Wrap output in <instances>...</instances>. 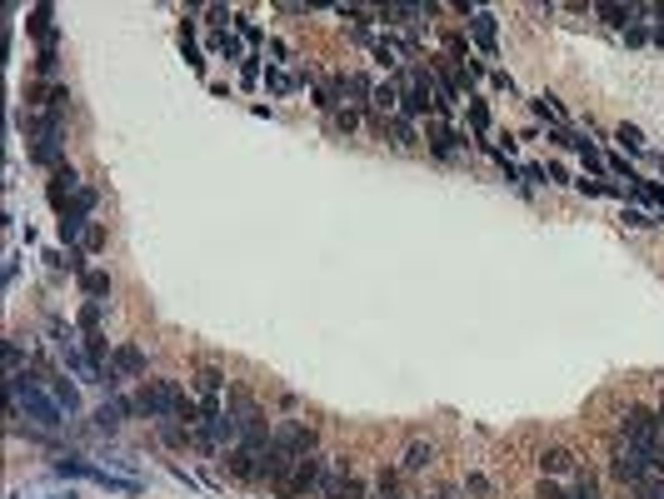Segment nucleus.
Returning <instances> with one entry per match:
<instances>
[{
    "label": "nucleus",
    "mask_w": 664,
    "mask_h": 499,
    "mask_svg": "<svg viewBox=\"0 0 664 499\" xmlns=\"http://www.w3.org/2000/svg\"><path fill=\"white\" fill-rule=\"evenodd\" d=\"M11 410H26L30 419H41L45 430H60L66 425V410L56 404V395H50V385L45 380H35V374H11Z\"/></svg>",
    "instance_id": "f257e3e1"
},
{
    "label": "nucleus",
    "mask_w": 664,
    "mask_h": 499,
    "mask_svg": "<svg viewBox=\"0 0 664 499\" xmlns=\"http://www.w3.org/2000/svg\"><path fill=\"white\" fill-rule=\"evenodd\" d=\"M395 85H400V115L405 120H435V115H440V100H435V85H429L425 65L395 70Z\"/></svg>",
    "instance_id": "f03ea898"
},
{
    "label": "nucleus",
    "mask_w": 664,
    "mask_h": 499,
    "mask_svg": "<svg viewBox=\"0 0 664 499\" xmlns=\"http://www.w3.org/2000/svg\"><path fill=\"white\" fill-rule=\"evenodd\" d=\"M620 440L629 444V449H650V455H660V440H664V425H660V410H624L620 415Z\"/></svg>",
    "instance_id": "7ed1b4c3"
},
{
    "label": "nucleus",
    "mask_w": 664,
    "mask_h": 499,
    "mask_svg": "<svg viewBox=\"0 0 664 499\" xmlns=\"http://www.w3.org/2000/svg\"><path fill=\"white\" fill-rule=\"evenodd\" d=\"M609 474L620 480V485L639 489L650 474H660V455H650V449H629V444H620L614 449V459H609Z\"/></svg>",
    "instance_id": "20e7f679"
},
{
    "label": "nucleus",
    "mask_w": 664,
    "mask_h": 499,
    "mask_svg": "<svg viewBox=\"0 0 664 499\" xmlns=\"http://www.w3.org/2000/svg\"><path fill=\"white\" fill-rule=\"evenodd\" d=\"M425 135H429L425 145H429V155H435V160H459V155H470V135H465V130H455V120H440V115H435Z\"/></svg>",
    "instance_id": "39448f33"
},
{
    "label": "nucleus",
    "mask_w": 664,
    "mask_h": 499,
    "mask_svg": "<svg viewBox=\"0 0 664 499\" xmlns=\"http://www.w3.org/2000/svg\"><path fill=\"white\" fill-rule=\"evenodd\" d=\"M320 480H325V455H305L300 464H295V474L285 480V485L275 489V499H300V495H315Z\"/></svg>",
    "instance_id": "423d86ee"
},
{
    "label": "nucleus",
    "mask_w": 664,
    "mask_h": 499,
    "mask_svg": "<svg viewBox=\"0 0 664 499\" xmlns=\"http://www.w3.org/2000/svg\"><path fill=\"white\" fill-rule=\"evenodd\" d=\"M135 374H145V349L140 345H115L111 365H105V389H120L125 380H135Z\"/></svg>",
    "instance_id": "0eeeda50"
},
{
    "label": "nucleus",
    "mask_w": 664,
    "mask_h": 499,
    "mask_svg": "<svg viewBox=\"0 0 664 499\" xmlns=\"http://www.w3.org/2000/svg\"><path fill=\"white\" fill-rule=\"evenodd\" d=\"M465 30H470V45L480 50L484 60L499 56V20H495V11H480V5H475L470 20H465Z\"/></svg>",
    "instance_id": "6e6552de"
},
{
    "label": "nucleus",
    "mask_w": 664,
    "mask_h": 499,
    "mask_svg": "<svg viewBox=\"0 0 664 499\" xmlns=\"http://www.w3.org/2000/svg\"><path fill=\"white\" fill-rule=\"evenodd\" d=\"M315 70L310 65H300V70H265V96H275V100H285V96H300V90H315Z\"/></svg>",
    "instance_id": "1a4fd4ad"
},
{
    "label": "nucleus",
    "mask_w": 664,
    "mask_h": 499,
    "mask_svg": "<svg viewBox=\"0 0 664 499\" xmlns=\"http://www.w3.org/2000/svg\"><path fill=\"white\" fill-rule=\"evenodd\" d=\"M335 90H340V100H345L350 111H370V96H374V81L370 75H360V70H340V75H330Z\"/></svg>",
    "instance_id": "9d476101"
},
{
    "label": "nucleus",
    "mask_w": 664,
    "mask_h": 499,
    "mask_svg": "<svg viewBox=\"0 0 664 499\" xmlns=\"http://www.w3.org/2000/svg\"><path fill=\"white\" fill-rule=\"evenodd\" d=\"M370 130L374 135H385L390 145H400V150H415L420 145L415 120H405V115H370Z\"/></svg>",
    "instance_id": "9b49d317"
},
{
    "label": "nucleus",
    "mask_w": 664,
    "mask_h": 499,
    "mask_svg": "<svg viewBox=\"0 0 664 499\" xmlns=\"http://www.w3.org/2000/svg\"><path fill=\"white\" fill-rule=\"evenodd\" d=\"M56 349H60V360H66L70 374H81V380H96V385H105V374L90 365V355H81V345H75V334H70V330H56Z\"/></svg>",
    "instance_id": "f8f14e48"
},
{
    "label": "nucleus",
    "mask_w": 664,
    "mask_h": 499,
    "mask_svg": "<svg viewBox=\"0 0 664 499\" xmlns=\"http://www.w3.org/2000/svg\"><path fill=\"white\" fill-rule=\"evenodd\" d=\"M595 15L605 20V26H614V30H629V26H639V20L650 15V5H635V0H624V5H614V0H599Z\"/></svg>",
    "instance_id": "ddd939ff"
},
{
    "label": "nucleus",
    "mask_w": 664,
    "mask_h": 499,
    "mask_svg": "<svg viewBox=\"0 0 664 499\" xmlns=\"http://www.w3.org/2000/svg\"><path fill=\"white\" fill-rule=\"evenodd\" d=\"M81 190H85V185H81V175H75L70 165L50 170V185H45V195H50V205H56V210H66V205H70V200H75Z\"/></svg>",
    "instance_id": "4468645a"
},
{
    "label": "nucleus",
    "mask_w": 664,
    "mask_h": 499,
    "mask_svg": "<svg viewBox=\"0 0 664 499\" xmlns=\"http://www.w3.org/2000/svg\"><path fill=\"white\" fill-rule=\"evenodd\" d=\"M225 470L235 474V480H245V485H260V455H255V449H245V444L225 449Z\"/></svg>",
    "instance_id": "2eb2a0df"
},
{
    "label": "nucleus",
    "mask_w": 664,
    "mask_h": 499,
    "mask_svg": "<svg viewBox=\"0 0 664 499\" xmlns=\"http://www.w3.org/2000/svg\"><path fill=\"white\" fill-rule=\"evenodd\" d=\"M540 474H544V480H565V474H580V459H575V449L554 444V449H544V455H540Z\"/></svg>",
    "instance_id": "dca6fc26"
},
{
    "label": "nucleus",
    "mask_w": 664,
    "mask_h": 499,
    "mask_svg": "<svg viewBox=\"0 0 664 499\" xmlns=\"http://www.w3.org/2000/svg\"><path fill=\"white\" fill-rule=\"evenodd\" d=\"M66 100H70V90L60 81H35V85H30V105H35L41 115H56Z\"/></svg>",
    "instance_id": "f3484780"
},
{
    "label": "nucleus",
    "mask_w": 664,
    "mask_h": 499,
    "mask_svg": "<svg viewBox=\"0 0 664 499\" xmlns=\"http://www.w3.org/2000/svg\"><path fill=\"white\" fill-rule=\"evenodd\" d=\"M529 111L540 115V120L550 125V130H575V120H569V111H565V105H560V100H554V96H535V100H529Z\"/></svg>",
    "instance_id": "a211bd4d"
},
{
    "label": "nucleus",
    "mask_w": 664,
    "mask_h": 499,
    "mask_svg": "<svg viewBox=\"0 0 664 499\" xmlns=\"http://www.w3.org/2000/svg\"><path fill=\"white\" fill-rule=\"evenodd\" d=\"M190 385H195L200 400H225V370H215V365H200Z\"/></svg>",
    "instance_id": "6ab92c4d"
},
{
    "label": "nucleus",
    "mask_w": 664,
    "mask_h": 499,
    "mask_svg": "<svg viewBox=\"0 0 664 499\" xmlns=\"http://www.w3.org/2000/svg\"><path fill=\"white\" fill-rule=\"evenodd\" d=\"M370 115H400V85H395V75L374 85V96H370Z\"/></svg>",
    "instance_id": "aec40b11"
},
{
    "label": "nucleus",
    "mask_w": 664,
    "mask_h": 499,
    "mask_svg": "<svg viewBox=\"0 0 664 499\" xmlns=\"http://www.w3.org/2000/svg\"><path fill=\"white\" fill-rule=\"evenodd\" d=\"M45 385H50V395H56V404H60V410H66V415H81V389L70 385L66 374H50Z\"/></svg>",
    "instance_id": "412c9836"
},
{
    "label": "nucleus",
    "mask_w": 664,
    "mask_h": 499,
    "mask_svg": "<svg viewBox=\"0 0 664 499\" xmlns=\"http://www.w3.org/2000/svg\"><path fill=\"white\" fill-rule=\"evenodd\" d=\"M50 15H56L50 5H35V11H30V20H26V30H30L41 45H56V20H50Z\"/></svg>",
    "instance_id": "4be33fe9"
},
{
    "label": "nucleus",
    "mask_w": 664,
    "mask_h": 499,
    "mask_svg": "<svg viewBox=\"0 0 664 499\" xmlns=\"http://www.w3.org/2000/svg\"><path fill=\"white\" fill-rule=\"evenodd\" d=\"M81 295L85 300H96V305H105V300H111V275H105V270H85L81 275Z\"/></svg>",
    "instance_id": "5701e85b"
},
{
    "label": "nucleus",
    "mask_w": 664,
    "mask_h": 499,
    "mask_svg": "<svg viewBox=\"0 0 664 499\" xmlns=\"http://www.w3.org/2000/svg\"><path fill=\"white\" fill-rule=\"evenodd\" d=\"M181 50H185V60H190L195 70H205V56H200V41H195V20L190 15L181 20Z\"/></svg>",
    "instance_id": "b1692460"
},
{
    "label": "nucleus",
    "mask_w": 664,
    "mask_h": 499,
    "mask_svg": "<svg viewBox=\"0 0 664 499\" xmlns=\"http://www.w3.org/2000/svg\"><path fill=\"white\" fill-rule=\"evenodd\" d=\"M429 464H435V449H429V444H410V449H405V464H400V470H405V474H425Z\"/></svg>",
    "instance_id": "393cba45"
},
{
    "label": "nucleus",
    "mask_w": 664,
    "mask_h": 499,
    "mask_svg": "<svg viewBox=\"0 0 664 499\" xmlns=\"http://www.w3.org/2000/svg\"><path fill=\"white\" fill-rule=\"evenodd\" d=\"M265 56H250L245 65H240V90H265Z\"/></svg>",
    "instance_id": "a878e982"
},
{
    "label": "nucleus",
    "mask_w": 664,
    "mask_h": 499,
    "mask_svg": "<svg viewBox=\"0 0 664 499\" xmlns=\"http://www.w3.org/2000/svg\"><path fill=\"white\" fill-rule=\"evenodd\" d=\"M56 70H60V50H56V45H41V56H35V75H41V81H56Z\"/></svg>",
    "instance_id": "bb28decb"
},
{
    "label": "nucleus",
    "mask_w": 664,
    "mask_h": 499,
    "mask_svg": "<svg viewBox=\"0 0 664 499\" xmlns=\"http://www.w3.org/2000/svg\"><path fill=\"white\" fill-rule=\"evenodd\" d=\"M335 499H370V485H365L360 474L350 470V474H345V485L335 489Z\"/></svg>",
    "instance_id": "cd10ccee"
},
{
    "label": "nucleus",
    "mask_w": 664,
    "mask_h": 499,
    "mask_svg": "<svg viewBox=\"0 0 664 499\" xmlns=\"http://www.w3.org/2000/svg\"><path fill=\"white\" fill-rule=\"evenodd\" d=\"M330 125L340 130V135H355V130H360V111H350V105H340V111L330 115Z\"/></svg>",
    "instance_id": "c85d7f7f"
},
{
    "label": "nucleus",
    "mask_w": 664,
    "mask_h": 499,
    "mask_svg": "<svg viewBox=\"0 0 664 499\" xmlns=\"http://www.w3.org/2000/svg\"><path fill=\"white\" fill-rule=\"evenodd\" d=\"M614 140H620L624 150H645V145H650V140H645V130H639V125H620V130H614Z\"/></svg>",
    "instance_id": "c756f323"
},
{
    "label": "nucleus",
    "mask_w": 664,
    "mask_h": 499,
    "mask_svg": "<svg viewBox=\"0 0 664 499\" xmlns=\"http://www.w3.org/2000/svg\"><path fill=\"white\" fill-rule=\"evenodd\" d=\"M470 130L475 135H490V105H484V100H470Z\"/></svg>",
    "instance_id": "7c9ffc66"
},
{
    "label": "nucleus",
    "mask_w": 664,
    "mask_h": 499,
    "mask_svg": "<svg viewBox=\"0 0 664 499\" xmlns=\"http://www.w3.org/2000/svg\"><path fill=\"white\" fill-rule=\"evenodd\" d=\"M75 325H81V334H96L100 330V305H96V300H85V305H81Z\"/></svg>",
    "instance_id": "2f4dec72"
},
{
    "label": "nucleus",
    "mask_w": 664,
    "mask_h": 499,
    "mask_svg": "<svg viewBox=\"0 0 664 499\" xmlns=\"http://www.w3.org/2000/svg\"><path fill=\"white\" fill-rule=\"evenodd\" d=\"M650 41H654V26H645V20L624 30V45H650Z\"/></svg>",
    "instance_id": "473e14b6"
},
{
    "label": "nucleus",
    "mask_w": 664,
    "mask_h": 499,
    "mask_svg": "<svg viewBox=\"0 0 664 499\" xmlns=\"http://www.w3.org/2000/svg\"><path fill=\"white\" fill-rule=\"evenodd\" d=\"M390 489H400V470H380L374 474V495H390Z\"/></svg>",
    "instance_id": "72a5a7b5"
},
{
    "label": "nucleus",
    "mask_w": 664,
    "mask_h": 499,
    "mask_svg": "<svg viewBox=\"0 0 664 499\" xmlns=\"http://www.w3.org/2000/svg\"><path fill=\"white\" fill-rule=\"evenodd\" d=\"M635 495H639V499H664V474H650V480H645Z\"/></svg>",
    "instance_id": "f704fd0d"
},
{
    "label": "nucleus",
    "mask_w": 664,
    "mask_h": 499,
    "mask_svg": "<svg viewBox=\"0 0 664 499\" xmlns=\"http://www.w3.org/2000/svg\"><path fill=\"white\" fill-rule=\"evenodd\" d=\"M20 365H26V355H20V340H5V370L20 374Z\"/></svg>",
    "instance_id": "c9c22d12"
},
{
    "label": "nucleus",
    "mask_w": 664,
    "mask_h": 499,
    "mask_svg": "<svg viewBox=\"0 0 664 499\" xmlns=\"http://www.w3.org/2000/svg\"><path fill=\"white\" fill-rule=\"evenodd\" d=\"M100 245H105V230H100V225H96V220H90V230H85V240H81V250H85V255H90V250H100Z\"/></svg>",
    "instance_id": "e433bc0d"
},
{
    "label": "nucleus",
    "mask_w": 664,
    "mask_h": 499,
    "mask_svg": "<svg viewBox=\"0 0 664 499\" xmlns=\"http://www.w3.org/2000/svg\"><path fill=\"white\" fill-rule=\"evenodd\" d=\"M624 225H629V230H650V215H645V210H624Z\"/></svg>",
    "instance_id": "4c0bfd02"
},
{
    "label": "nucleus",
    "mask_w": 664,
    "mask_h": 499,
    "mask_svg": "<svg viewBox=\"0 0 664 499\" xmlns=\"http://www.w3.org/2000/svg\"><path fill=\"white\" fill-rule=\"evenodd\" d=\"M525 180L544 185V180H550V165H525Z\"/></svg>",
    "instance_id": "58836bf2"
},
{
    "label": "nucleus",
    "mask_w": 664,
    "mask_h": 499,
    "mask_svg": "<svg viewBox=\"0 0 664 499\" xmlns=\"http://www.w3.org/2000/svg\"><path fill=\"white\" fill-rule=\"evenodd\" d=\"M540 499H565V489L560 485H540Z\"/></svg>",
    "instance_id": "ea45409f"
},
{
    "label": "nucleus",
    "mask_w": 664,
    "mask_h": 499,
    "mask_svg": "<svg viewBox=\"0 0 664 499\" xmlns=\"http://www.w3.org/2000/svg\"><path fill=\"white\" fill-rule=\"evenodd\" d=\"M660 425H664V404H660Z\"/></svg>",
    "instance_id": "a19ab883"
},
{
    "label": "nucleus",
    "mask_w": 664,
    "mask_h": 499,
    "mask_svg": "<svg viewBox=\"0 0 664 499\" xmlns=\"http://www.w3.org/2000/svg\"><path fill=\"white\" fill-rule=\"evenodd\" d=\"M660 170H664V155H660Z\"/></svg>",
    "instance_id": "79ce46f5"
}]
</instances>
